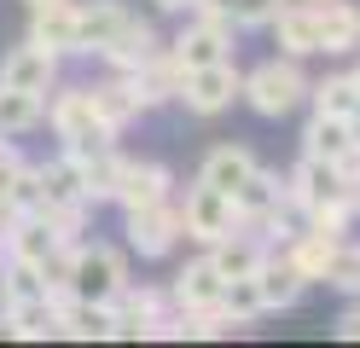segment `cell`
Segmentation results:
<instances>
[{
  "instance_id": "obj_19",
  "label": "cell",
  "mask_w": 360,
  "mask_h": 348,
  "mask_svg": "<svg viewBox=\"0 0 360 348\" xmlns=\"http://www.w3.org/2000/svg\"><path fill=\"white\" fill-rule=\"evenodd\" d=\"M134 12L122 0H94V6H76V53H105L110 41L122 35V23Z\"/></svg>"
},
{
  "instance_id": "obj_37",
  "label": "cell",
  "mask_w": 360,
  "mask_h": 348,
  "mask_svg": "<svg viewBox=\"0 0 360 348\" xmlns=\"http://www.w3.org/2000/svg\"><path fill=\"white\" fill-rule=\"evenodd\" d=\"M18 162H24L18 146H12V139H0V221H6V186H12V174H18Z\"/></svg>"
},
{
  "instance_id": "obj_32",
  "label": "cell",
  "mask_w": 360,
  "mask_h": 348,
  "mask_svg": "<svg viewBox=\"0 0 360 348\" xmlns=\"http://www.w3.org/2000/svg\"><path fill=\"white\" fill-rule=\"evenodd\" d=\"M35 296H47L41 267H30V262H0V308H18V302H35Z\"/></svg>"
},
{
  "instance_id": "obj_41",
  "label": "cell",
  "mask_w": 360,
  "mask_h": 348,
  "mask_svg": "<svg viewBox=\"0 0 360 348\" xmlns=\"http://www.w3.org/2000/svg\"><path fill=\"white\" fill-rule=\"evenodd\" d=\"M0 262H6V244H0Z\"/></svg>"
},
{
  "instance_id": "obj_43",
  "label": "cell",
  "mask_w": 360,
  "mask_h": 348,
  "mask_svg": "<svg viewBox=\"0 0 360 348\" xmlns=\"http://www.w3.org/2000/svg\"><path fill=\"white\" fill-rule=\"evenodd\" d=\"M0 139H6V134H0Z\"/></svg>"
},
{
  "instance_id": "obj_18",
  "label": "cell",
  "mask_w": 360,
  "mask_h": 348,
  "mask_svg": "<svg viewBox=\"0 0 360 348\" xmlns=\"http://www.w3.org/2000/svg\"><path fill=\"white\" fill-rule=\"evenodd\" d=\"M30 41L70 58L76 53V0H41V6H30Z\"/></svg>"
},
{
  "instance_id": "obj_24",
  "label": "cell",
  "mask_w": 360,
  "mask_h": 348,
  "mask_svg": "<svg viewBox=\"0 0 360 348\" xmlns=\"http://www.w3.org/2000/svg\"><path fill=\"white\" fill-rule=\"evenodd\" d=\"M87 99H94V110H99V122L110 128V134H122L128 122H140V99H134V87H128V76H110V82H94L87 87Z\"/></svg>"
},
{
  "instance_id": "obj_33",
  "label": "cell",
  "mask_w": 360,
  "mask_h": 348,
  "mask_svg": "<svg viewBox=\"0 0 360 348\" xmlns=\"http://www.w3.org/2000/svg\"><path fill=\"white\" fill-rule=\"evenodd\" d=\"M221 314H227L233 325H250V319L267 314V308H262V290H256V278H250V273H238V278H227V285H221Z\"/></svg>"
},
{
  "instance_id": "obj_14",
  "label": "cell",
  "mask_w": 360,
  "mask_h": 348,
  "mask_svg": "<svg viewBox=\"0 0 360 348\" xmlns=\"http://www.w3.org/2000/svg\"><path fill=\"white\" fill-rule=\"evenodd\" d=\"M0 244H6V262H30V267H41V262L58 250V232H53L47 215L35 209V215H6Z\"/></svg>"
},
{
  "instance_id": "obj_11",
  "label": "cell",
  "mask_w": 360,
  "mask_h": 348,
  "mask_svg": "<svg viewBox=\"0 0 360 348\" xmlns=\"http://www.w3.org/2000/svg\"><path fill=\"white\" fill-rule=\"evenodd\" d=\"M0 87H24V93H53L58 87V53H47L41 41H18L0 58Z\"/></svg>"
},
{
  "instance_id": "obj_1",
  "label": "cell",
  "mask_w": 360,
  "mask_h": 348,
  "mask_svg": "<svg viewBox=\"0 0 360 348\" xmlns=\"http://www.w3.org/2000/svg\"><path fill=\"white\" fill-rule=\"evenodd\" d=\"M238 99L250 105L256 116H267V122H279V116H290L302 99H308V76H302V58H267L256 64L250 76H238Z\"/></svg>"
},
{
  "instance_id": "obj_23",
  "label": "cell",
  "mask_w": 360,
  "mask_h": 348,
  "mask_svg": "<svg viewBox=\"0 0 360 348\" xmlns=\"http://www.w3.org/2000/svg\"><path fill=\"white\" fill-rule=\"evenodd\" d=\"M117 174H122V151L117 146H99V151L76 157V180H82L87 203H110L117 198Z\"/></svg>"
},
{
  "instance_id": "obj_39",
  "label": "cell",
  "mask_w": 360,
  "mask_h": 348,
  "mask_svg": "<svg viewBox=\"0 0 360 348\" xmlns=\"http://www.w3.org/2000/svg\"><path fill=\"white\" fill-rule=\"evenodd\" d=\"M151 6H157V12H192L198 0H151Z\"/></svg>"
},
{
  "instance_id": "obj_15",
  "label": "cell",
  "mask_w": 360,
  "mask_h": 348,
  "mask_svg": "<svg viewBox=\"0 0 360 348\" xmlns=\"http://www.w3.org/2000/svg\"><path fill=\"white\" fill-rule=\"evenodd\" d=\"M180 82H186V70L174 64L169 41H163V53H151L140 70H128V87H134V99H140L146 110H151V105H169V99H180Z\"/></svg>"
},
{
  "instance_id": "obj_29",
  "label": "cell",
  "mask_w": 360,
  "mask_h": 348,
  "mask_svg": "<svg viewBox=\"0 0 360 348\" xmlns=\"http://www.w3.org/2000/svg\"><path fill=\"white\" fill-rule=\"evenodd\" d=\"M279 6H285V0H198L192 12H221L233 30H267Z\"/></svg>"
},
{
  "instance_id": "obj_34",
  "label": "cell",
  "mask_w": 360,
  "mask_h": 348,
  "mask_svg": "<svg viewBox=\"0 0 360 348\" xmlns=\"http://www.w3.org/2000/svg\"><path fill=\"white\" fill-rule=\"evenodd\" d=\"M41 203H47V192H41V169H35V162H18V174L6 186V215H35Z\"/></svg>"
},
{
  "instance_id": "obj_25",
  "label": "cell",
  "mask_w": 360,
  "mask_h": 348,
  "mask_svg": "<svg viewBox=\"0 0 360 348\" xmlns=\"http://www.w3.org/2000/svg\"><path fill=\"white\" fill-rule=\"evenodd\" d=\"M250 169H256V151H250V146H215V151L204 157V169H198V180L233 198L238 186L250 180Z\"/></svg>"
},
{
  "instance_id": "obj_36",
  "label": "cell",
  "mask_w": 360,
  "mask_h": 348,
  "mask_svg": "<svg viewBox=\"0 0 360 348\" xmlns=\"http://www.w3.org/2000/svg\"><path fill=\"white\" fill-rule=\"evenodd\" d=\"M87 209L94 203H53V209H41V215H47V226L58 232V244H76L82 226H87Z\"/></svg>"
},
{
  "instance_id": "obj_3",
  "label": "cell",
  "mask_w": 360,
  "mask_h": 348,
  "mask_svg": "<svg viewBox=\"0 0 360 348\" xmlns=\"http://www.w3.org/2000/svg\"><path fill=\"white\" fill-rule=\"evenodd\" d=\"M47 122H53V134L64 139V157H87V151H99V146H117V134L99 122L87 87H58L53 105H47Z\"/></svg>"
},
{
  "instance_id": "obj_5",
  "label": "cell",
  "mask_w": 360,
  "mask_h": 348,
  "mask_svg": "<svg viewBox=\"0 0 360 348\" xmlns=\"http://www.w3.org/2000/svg\"><path fill=\"white\" fill-rule=\"evenodd\" d=\"M238 76H244V70H238L233 58L198 64V70H186V82H180V105H186L192 116H221V110H233Z\"/></svg>"
},
{
  "instance_id": "obj_12",
  "label": "cell",
  "mask_w": 360,
  "mask_h": 348,
  "mask_svg": "<svg viewBox=\"0 0 360 348\" xmlns=\"http://www.w3.org/2000/svg\"><path fill=\"white\" fill-rule=\"evenodd\" d=\"M314 23H320V53L331 58H349L360 53V6L354 0H308Z\"/></svg>"
},
{
  "instance_id": "obj_9",
  "label": "cell",
  "mask_w": 360,
  "mask_h": 348,
  "mask_svg": "<svg viewBox=\"0 0 360 348\" xmlns=\"http://www.w3.org/2000/svg\"><path fill=\"white\" fill-rule=\"evenodd\" d=\"M110 314H117V342H134V337H157V325L169 319V290H157V285H128L117 290V302H110Z\"/></svg>"
},
{
  "instance_id": "obj_42",
  "label": "cell",
  "mask_w": 360,
  "mask_h": 348,
  "mask_svg": "<svg viewBox=\"0 0 360 348\" xmlns=\"http://www.w3.org/2000/svg\"><path fill=\"white\" fill-rule=\"evenodd\" d=\"M30 6H41V0H30Z\"/></svg>"
},
{
  "instance_id": "obj_28",
  "label": "cell",
  "mask_w": 360,
  "mask_h": 348,
  "mask_svg": "<svg viewBox=\"0 0 360 348\" xmlns=\"http://www.w3.org/2000/svg\"><path fill=\"white\" fill-rule=\"evenodd\" d=\"M279 192H285V180H279L274 169H262V162H256V169H250V180H244L238 192H233V209H238V226H250V221L262 215V209H274V203H279Z\"/></svg>"
},
{
  "instance_id": "obj_6",
  "label": "cell",
  "mask_w": 360,
  "mask_h": 348,
  "mask_svg": "<svg viewBox=\"0 0 360 348\" xmlns=\"http://www.w3.org/2000/svg\"><path fill=\"white\" fill-rule=\"evenodd\" d=\"M233 23L221 18V12H198L186 30H180L174 41H169V53H174V64L180 70H198V64H215V58H233Z\"/></svg>"
},
{
  "instance_id": "obj_16",
  "label": "cell",
  "mask_w": 360,
  "mask_h": 348,
  "mask_svg": "<svg viewBox=\"0 0 360 348\" xmlns=\"http://www.w3.org/2000/svg\"><path fill=\"white\" fill-rule=\"evenodd\" d=\"M157 198H174V174L163 169V162H134L122 157V174H117V198L110 203H122V209H146Z\"/></svg>"
},
{
  "instance_id": "obj_13",
  "label": "cell",
  "mask_w": 360,
  "mask_h": 348,
  "mask_svg": "<svg viewBox=\"0 0 360 348\" xmlns=\"http://www.w3.org/2000/svg\"><path fill=\"white\" fill-rule=\"evenodd\" d=\"M221 285L227 278L215 273L210 255H198V262H186L174 273V285H169V308L174 314H192V308H221Z\"/></svg>"
},
{
  "instance_id": "obj_20",
  "label": "cell",
  "mask_w": 360,
  "mask_h": 348,
  "mask_svg": "<svg viewBox=\"0 0 360 348\" xmlns=\"http://www.w3.org/2000/svg\"><path fill=\"white\" fill-rule=\"evenodd\" d=\"M151 53H163V35H157V30H151V23H146L140 12H134V18L122 23V35H117V41H110V46H105V53H99V58H105L110 70H117V76H128V70H140V64H146Z\"/></svg>"
},
{
  "instance_id": "obj_2",
  "label": "cell",
  "mask_w": 360,
  "mask_h": 348,
  "mask_svg": "<svg viewBox=\"0 0 360 348\" xmlns=\"http://www.w3.org/2000/svg\"><path fill=\"white\" fill-rule=\"evenodd\" d=\"M122 285H128V255L117 244H70L64 296H76V302H117Z\"/></svg>"
},
{
  "instance_id": "obj_40",
  "label": "cell",
  "mask_w": 360,
  "mask_h": 348,
  "mask_svg": "<svg viewBox=\"0 0 360 348\" xmlns=\"http://www.w3.org/2000/svg\"><path fill=\"white\" fill-rule=\"evenodd\" d=\"M349 76H354V87H360V58H354V70H349Z\"/></svg>"
},
{
  "instance_id": "obj_27",
  "label": "cell",
  "mask_w": 360,
  "mask_h": 348,
  "mask_svg": "<svg viewBox=\"0 0 360 348\" xmlns=\"http://www.w3.org/2000/svg\"><path fill=\"white\" fill-rule=\"evenodd\" d=\"M349 146H354V139H349V116H326V110L308 116V128H302V151H308V157L337 162Z\"/></svg>"
},
{
  "instance_id": "obj_31",
  "label": "cell",
  "mask_w": 360,
  "mask_h": 348,
  "mask_svg": "<svg viewBox=\"0 0 360 348\" xmlns=\"http://www.w3.org/2000/svg\"><path fill=\"white\" fill-rule=\"evenodd\" d=\"M35 169H41V192H47L41 209H53V203H87V198H82V180H76V157L35 162Z\"/></svg>"
},
{
  "instance_id": "obj_26",
  "label": "cell",
  "mask_w": 360,
  "mask_h": 348,
  "mask_svg": "<svg viewBox=\"0 0 360 348\" xmlns=\"http://www.w3.org/2000/svg\"><path fill=\"white\" fill-rule=\"evenodd\" d=\"M41 116H47V93H24V87H0V134L18 139L41 128Z\"/></svg>"
},
{
  "instance_id": "obj_10",
  "label": "cell",
  "mask_w": 360,
  "mask_h": 348,
  "mask_svg": "<svg viewBox=\"0 0 360 348\" xmlns=\"http://www.w3.org/2000/svg\"><path fill=\"white\" fill-rule=\"evenodd\" d=\"M256 290H262V308L267 314H285V308H297L302 302V290H308V278L297 273V262L279 250V244H267L262 250V262H256Z\"/></svg>"
},
{
  "instance_id": "obj_7",
  "label": "cell",
  "mask_w": 360,
  "mask_h": 348,
  "mask_svg": "<svg viewBox=\"0 0 360 348\" xmlns=\"http://www.w3.org/2000/svg\"><path fill=\"white\" fill-rule=\"evenodd\" d=\"M285 192L297 198L302 209H320V203H337V198H349V203L360 209V186H349L337 162H326V157H308V151H302V162H297V169L285 174Z\"/></svg>"
},
{
  "instance_id": "obj_17",
  "label": "cell",
  "mask_w": 360,
  "mask_h": 348,
  "mask_svg": "<svg viewBox=\"0 0 360 348\" xmlns=\"http://www.w3.org/2000/svg\"><path fill=\"white\" fill-rule=\"evenodd\" d=\"M267 30H274V41H279L285 58H314V53H320V23H314L308 0H285Z\"/></svg>"
},
{
  "instance_id": "obj_35",
  "label": "cell",
  "mask_w": 360,
  "mask_h": 348,
  "mask_svg": "<svg viewBox=\"0 0 360 348\" xmlns=\"http://www.w3.org/2000/svg\"><path fill=\"white\" fill-rule=\"evenodd\" d=\"M320 285H331V290H349V296H360V244L337 238V250H331V262H326V278H320Z\"/></svg>"
},
{
  "instance_id": "obj_22",
  "label": "cell",
  "mask_w": 360,
  "mask_h": 348,
  "mask_svg": "<svg viewBox=\"0 0 360 348\" xmlns=\"http://www.w3.org/2000/svg\"><path fill=\"white\" fill-rule=\"evenodd\" d=\"M58 325H64V337H76V342H110L117 314H110V302H76V296H64Z\"/></svg>"
},
{
  "instance_id": "obj_21",
  "label": "cell",
  "mask_w": 360,
  "mask_h": 348,
  "mask_svg": "<svg viewBox=\"0 0 360 348\" xmlns=\"http://www.w3.org/2000/svg\"><path fill=\"white\" fill-rule=\"evenodd\" d=\"M58 308H64V296H35V302H18V308H0V314H6L12 337H24V342H47V337H64Z\"/></svg>"
},
{
  "instance_id": "obj_38",
  "label": "cell",
  "mask_w": 360,
  "mask_h": 348,
  "mask_svg": "<svg viewBox=\"0 0 360 348\" xmlns=\"http://www.w3.org/2000/svg\"><path fill=\"white\" fill-rule=\"evenodd\" d=\"M337 337H343V342H360V302H354V308H343V319H337Z\"/></svg>"
},
{
  "instance_id": "obj_30",
  "label": "cell",
  "mask_w": 360,
  "mask_h": 348,
  "mask_svg": "<svg viewBox=\"0 0 360 348\" xmlns=\"http://www.w3.org/2000/svg\"><path fill=\"white\" fill-rule=\"evenodd\" d=\"M308 99H314V110H326V116H354L360 110V87H354V76L343 70V76L308 82Z\"/></svg>"
},
{
  "instance_id": "obj_8",
  "label": "cell",
  "mask_w": 360,
  "mask_h": 348,
  "mask_svg": "<svg viewBox=\"0 0 360 348\" xmlns=\"http://www.w3.org/2000/svg\"><path fill=\"white\" fill-rule=\"evenodd\" d=\"M180 221H186V238L215 244V238H227V232L238 226V209H233L227 192H215V186L192 180V186H186V198H180Z\"/></svg>"
},
{
  "instance_id": "obj_4",
  "label": "cell",
  "mask_w": 360,
  "mask_h": 348,
  "mask_svg": "<svg viewBox=\"0 0 360 348\" xmlns=\"http://www.w3.org/2000/svg\"><path fill=\"white\" fill-rule=\"evenodd\" d=\"M128 215V250H140L146 262L169 255L180 238H186V221H180V198H157L146 209H122Z\"/></svg>"
}]
</instances>
